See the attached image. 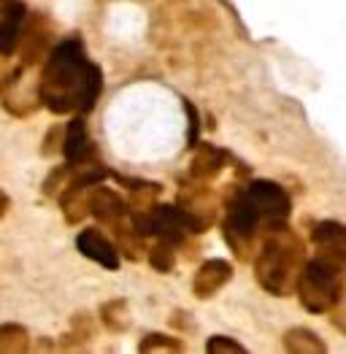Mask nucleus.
<instances>
[{
	"instance_id": "1",
	"label": "nucleus",
	"mask_w": 346,
	"mask_h": 354,
	"mask_svg": "<svg viewBox=\"0 0 346 354\" xmlns=\"http://www.w3.org/2000/svg\"><path fill=\"white\" fill-rule=\"evenodd\" d=\"M100 71L84 57L79 41H65L49 57L41 76V103L55 114H86L100 95Z\"/></svg>"
},
{
	"instance_id": "2",
	"label": "nucleus",
	"mask_w": 346,
	"mask_h": 354,
	"mask_svg": "<svg viewBox=\"0 0 346 354\" xmlns=\"http://www.w3.org/2000/svg\"><path fill=\"white\" fill-rule=\"evenodd\" d=\"M289 198L287 192L273 184V181H255L235 203L228 214L225 233L230 238L233 249L238 243H249L260 227H268L271 233L284 227L289 216Z\"/></svg>"
},
{
	"instance_id": "3",
	"label": "nucleus",
	"mask_w": 346,
	"mask_h": 354,
	"mask_svg": "<svg viewBox=\"0 0 346 354\" xmlns=\"http://www.w3.org/2000/svg\"><path fill=\"white\" fill-rule=\"evenodd\" d=\"M300 266H303L300 241L284 227H279L262 246V254L257 260V281L262 284V290L273 295H289L298 287Z\"/></svg>"
},
{
	"instance_id": "4",
	"label": "nucleus",
	"mask_w": 346,
	"mask_h": 354,
	"mask_svg": "<svg viewBox=\"0 0 346 354\" xmlns=\"http://www.w3.org/2000/svg\"><path fill=\"white\" fill-rule=\"evenodd\" d=\"M338 295H341V284H338V270L333 263L317 257L303 266L298 276V297L306 306V311L322 314L338 303Z\"/></svg>"
},
{
	"instance_id": "5",
	"label": "nucleus",
	"mask_w": 346,
	"mask_h": 354,
	"mask_svg": "<svg viewBox=\"0 0 346 354\" xmlns=\"http://www.w3.org/2000/svg\"><path fill=\"white\" fill-rule=\"evenodd\" d=\"M136 227H138L141 236H157L163 238V243H173V241H181V236L190 227H195V222L181 208L157 206L149 214H144L141 219H136Z\"/></svg>"
},
{
	"instance_id": "6",
	"label": "nucleus",
	"mask_w": 346,
	"mask_h": 354,
	"mask_svg": "<svg viewBox=\"0 0 346 354\" xmlns=\"http://www.w3.org/2000/svg\"><path fill=\"white\" fill-rule=\"evenodd\" d=\"M311 241L317 246L319 257L333 263V266H346V225L341 222H333V219H325L314 225L311 230Z\"/></svg>"
},
{
	"instance_id": "7",
	"label": "nucleus",
	"mask_w": 346,
	"mask_h": 354,
	"mask_svg": "<svg viewBox=\"0 0 346 354\" xmlns=\"http://www.w3.org/2000/svg\"><path fill=\"white\" fill-rule=\"evenodd\" d=\"M76 246H79V252H82L84 257H89L92 263L109 268V270H116V268H119V254H116L114 243L106 236H100L98 230H84V233L79 236V241H76Z\"/></svg>"
},
{
	"instance_id": "8",
	"label": "nucleus",
	"mask_w": 346,
	"mask_h": 354,
	"mask_svg": "<svg viewBox=\"0 0 346 354\" xmlns=\"http://www.w3.org/2000/svg\"><path fill=\"white\" fill-rule=\"evenodd\" d=\"M25 22V6L22 3H8L3 17H0V55H14Z\"/></svg>"
},
{
	"instance_id": "9",
	"label": "nucleus",
	"mask_w": 346,
	"mask_h": 354,
	"mask_svg": "<svg viewBox=\"0 0 346 354\" xmlns=\"http://www.w3.org/2000/svg\"><path fill=\"white\" fill-rule=\"evenodd\" d=\"M228 279H230V266L222 263V260H211V263H206V266L201 268V273H198V279H195V292L201 297L211 295V292L219 290Z\"/></svg>"
},
{
	"instance_id": "10",
	"label": "nucleus",
	"mask_w": 346,
	"mask_h": 354,
	"mask_svg": "<svg viewBox=\"0 0 346 354\" xmlns=\"http://www.w3.org/2000/svg\"><path fill=\"white\" fill-rule=\"evenodd\" d=\"M86 124L82 119H73L71 124H68V133H65V157L71 160V162H79V160H84L86 157Z\"/></svg>"
},
{
	"instance_id": "11",
	"label": "nucleus",
	"mask_w": 346,
	"mask_h": 354,
	"mask_svg": "<svg viewBox=\"0 0 346 354\" xmlns=\"http://www.w3.org/2000/svg\"><path fill=\"white\" fill-rule=\"evenodd\" d=\"M92 214L100 219V222H114L125 214L122 201L116 198L114 192H100L95 201H92Z\"/></svg>"
},
{
	"instance_id": "12",
	"label": "nucleus",
	"mask_w": 346,
	"mask_h": 354,
	"mask_svg": "<svg viewBox=\"0 0 346 354\" xmlns=\"http://www.w3.org/2000/svg\"><path fill=\"white\" fill-rule=\"evenodd\" d=\"M287 352H325V344L309 330H292L287 335Z\"/></svg>"
},
{
	"instance_id": "13",
	"label": "nucleus",
	"mask_w": 346,
	"mask_h": 354,
	"mask_svg": "<svg viewBox=\"0 0 346 354\" xmlns=\"http://www.w3.org/2000/svg\"><path fill=\"white\" fill-rule=\"evenodd\" d=\"M208 352H246L241 344H235V341H228V338H211L208 341Z\"/></svg>"
},
{
	"instance_id": "14",
	"label": "nucleus",
	"mask_w": 346,
	"mask_h": 354,
	"mask_svg": "<svg viewBox=\"0 0 346 354\" xmlns=\"http://www.w3.org/2000/svg\"><path fill=\"white\" fill-rule=\"evenodd\" d=\"M6 203H8V201H6V195L0 192V216H3V211H6Z\"/></svg>"
}]
</instances>
